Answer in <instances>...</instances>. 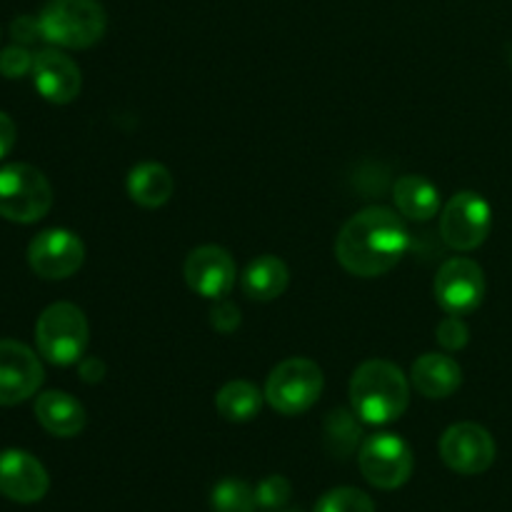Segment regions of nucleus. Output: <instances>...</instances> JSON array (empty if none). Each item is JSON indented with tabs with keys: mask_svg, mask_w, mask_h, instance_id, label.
<instances>
[{
	"mask_svg": "<svg viewBox=\"0 0 512 512\" xmlns=\"http://www.w3.org/2000/svg\"><path fill=\"white\" fill-rule=\"evenodd\" d=\"M410 235L395 210L373 205L355 213L335 240V258L358 278L390 273L408 253Z\"/></svg>",
	"mask_w": 512,
	"mask_h": 512,
	"instance_id": "nucleus-1",
	"label": "nucleus"
},
{
	"mask_svg": "<svg viewBox=\"0 0 512 512\" xmlns=\"http://www.w3.org/2000/svg\"><path fill=\"white\" fill-rule=\"evenodd\" d=\"M350 405L363 423H393L410 405L408 378L388 360H365L350 380Z\"/></svg>",
	"mask_w": 512,
	"mask_h": 512,
	"instance_id": "nucleus-2",
	"label": "nucleus"
},
{
	"mask_svg": "<svg viewBox=\"0 0 512 512\" xmlns=\"http://www.w3.org/2000/svg\"><path fill=\"white\" fill-rule=\"evenodd\" d=\"M38 20L43 40L70 50L90 48L108 28V15L98 0H48Z\"/></svg>",
	"mask_w": 512,
	"mask_h": 512,
	"instance_id": "nucleus-3",
	"label": "nucleus"
},
{
	"mask_svg": "<svg viewBox=\"0 0 512 512\" xmlns=\"http://www.w3.org/2000/svg\"><path fill=\"white\" fill-rule=\"evenodd\" d=\"M88 320L73 303H53L35 323V343L40 355L53 365H73L88 348Z\"/></svg>",
	"mask_w": 512,
	"mask_h": 512,
	"instance_id": "nucleus-4",
	"label": "nucleus"
},
{
	"mask_svg": "<svg viewBox=\"0 0 512 512\" xmlns=\"http://www.w3.org/2000/svg\"><path fill=\"white\" fill-rule=\"evenodd\" d=\"M53 205V188L38 168L10 163L0 168V215L13 223H38Z\"/></svg>",
	"mask_w": 512,
	"mask_h": 512,
	"instance_id": "nucleus-5",
	"label": "nucleus"
},
{
	"mask_svg": "<svg viewBox=\"0 0 512 512\" xmlns=\"http://www.w3.org/2000/svg\"><path fill=\"white\" fill-rule=\"evenodd\" d=\"M323 370L308 358H288L275 365L265 383V400L280 415H303L323 393Z\"/></svg>",
	"mask_w": 512,
	"mask_h": 512,
	"instance_id": "nucleus-6",
	"label": "nucleus"
},
{
	"mask_svg": "<svg viewBox=\"0 0 512 512\" xmlns=\"http://www.w3.org/2000/svg\"><path fill=\"white\" fill-rule=\"evenodd\" d=\"M358 465L363 478L373 488L398 490L413 475V450L393 433L370 435L358 450Z\"/></svg>",
	"mask_w": 512,
	"mask_h": 512,
	"instance_id": "nucleus-7",
	"label": "nucleus"
},
{
	"mask_svg": "<svg viewBox=\"0 0 512 512\" xmlns=\"http://www.w3.org/2000/svg\"><path fill=\"white\" fill-rule=\"evenodd\" d=\"M490 228H493V210L488 200L473 190L453 195L440 215V235L445 245L458 253L480 248L490 235Z\"/></svg>",
	"mask_w": 512,
	"mask_h": 512,
	"instance_id": "nucleus-8",
	"label": "nucleus"
},
{
	"mask_svg": "<svg viewBox=\"0 0 512 512\" xmlns=\"http://www.w3.org/2000/svg\"><path fill=\"white\" fill-rule=\"evenodd\" d=\"M435 300L448 315H468L485 298V275L475 260L450 258L435 275Z\"/></svg>",
	"mask_w": 512,
	"mask_h": 512,
	"instance_id": "nucleus-9",
	"label": "nucleus"
},
{
	"mask_svg": "<svg viewBox=\"0 0 512 512\" xmlns=\"http://www.w3.org/2000/svg\"><path fill=\"white\" fill-rule=\"evenodd\" d=\"M495 440L483 425L458 423L450 425L440 438V458L453 473L480 475L495 463Z\"/></svg>",
	"mask_w": 512,
	"mask_h": 512,
	"instance_id": "nucleus-10",
	"label": "nucleus"
},
{
	"mask_svg": "<svg viewBox=\"0 0 512 512\" xmlns=\"http://www.w3.org/2000/svg\"><path fill=\"white\" fill-rule=\"evenodd\" d=\"M85 245L75 233L63 228L43 230L28 245V263L45 280H65L80 270Z\"/></svg>",
	"mask_w": 512,
	"mask_h": 512,
	"instance_id": "nucleus-11",
	"label": "nucleus"
},
{
	"mask_svg": "<svg viewBox=\"0 0 512 512\" xmlns=\"http://www.w3.org/2000/svg\"><path fill=\"white\" fill-rule=\"evenodd\" d=\"M43 385V363L28 345L0 340V408L33 398Z\"/></svg>",
	"mask_w": 512,
	"mask_h": 512,
	"instance_id": "nucleus-12",
	"label": "nucleus"
},
{
	"mask_svg": "<svg viewBox=\"0 0 512 512\" xmlns=\"http://www.w3.org/2000/svg\"><path fill=\"white\" fill-rule=\"evenodd\" d=\"M183 275L193 293L210 300H223L238 280L233 255L220 245H200V248L190 250L183 265Z\"/></svg>",
	"mask_w": 512,
	"mask_h": 512,
	"instance_id": "nucleus-13",
	"label": "nucleus"
},
{
	"mask_svg": "<svg viewBox=\"0 0 512 512\" xmlns=\"http://www.w3.org/2000/svg\"><path fill=\"white\" fill-rule=\"evenodd\" d=\"M50 478L38 458L25 450L0 453V495L13 503H38L48 495Z\"/></svg>",
	"mask_w": 512,
	"mask_h": 512,
	"instance_id": "nucleus-14",
	"label": "nucleus"
},
{
	"mask_svg": "<svg viewBox=\"0 0 512 512\" xmlns=\"http://www.w3.org/2000/svg\"><path fill=\"white\" fill-rule=\"evenodd\" d=\"M33 83L48 103L65 105L78 98L83 78H80L78 63L70 55L55 48H45L35 53Z\"/></svg>",
	"mask_w": 512,
	"mask_h": 512,
	"instance_id": "nucleus-15",
	"label": "nucleus"
},
{
	"mask_svg": "<svg viewBox=\"0 0 512 512\" xmlns=\"http://www.w3.org/2000/svg\"><path fill=\"white\" fill-rule=\"evenodd\" d=\"M35 418L55 438H75L83 433L88 415L85 408L63 390H48L35 400Z\"/></svg>",
	"mask_w": 512,
	"mask_h": 512,
	"instance_id": "nucleus-16",
	"label": "nucleus"
},
{
	"mask_svg": "<svg viewBox=\"0 0 512 512\" xmlns=\"http://www.w3.org/2000/svg\"><path fill=\"white\" fill-rule=\"evenodd\" d=\"M410 383L425 398H450L463 383V370L450 355L425 353L410 368Z\"/></svg>",
	"mask_w": 512,
	"mask_h": 512,
	"instance_id": "nucleus-17",
	"label": "nucleus"
},
{
	"mask_svg": "<svg viewBox=\"0 0 512 512\" xmlns=\"http://www.w3.org/2000/svg\"><path fill=\"white\" fill-rule=\"evenodd\" d=\"M175 180L160 163H140L128 175V195L140 208H160L173 198Z\"/></svg>",
	"mask_w": 512,
	"mask_h": 512,
	"instance_id": "nucleus-18",
	"label": "nucleus"
},
{
	"mask_svg": "<svg viewBox=\"0 0 512 512\" xmlns=\"http://www.w3.org/2000/svg\"><path fill=\"white\" fill-rule=\"evenodd\" d=\"M393 198L405 218L420 220V223L435 218L440 210V190L423 175H403V178H398L393 188Z\"/></svg>",
	"mask_w": 512,
	"mask_h": 512,
	"instance_id": "nucleus-19",
	"label": "nucleus"
},
{
	"mask_svg": "<svg viewBox=\"0 0 512 512\" xmlns=\"http://www.w3.org/2000/svg\"><path fill=\"white\" fill-rule=\"evenodd\" d=\"M290 283L288 265L275 255H260L245 268L243 290L248 298L268 303V300L280 298Z\"/></svg>",
	"mask_w": 512,
	"mask_h": 512,
	"instance_id": "nucleus-20",
	"label": "nucleus"
},
{
	"mask_svg": "<svg viewBox=\"0 0 512 512\" xmlns=\"http://www.w3.org/2000/svg\"><path fill=\"white\" fill-rule=\"evenodd\" d=\"M215 408L230 423H248L263 408V393L248 380H230L215 395Z\"/></svg>",
	"mask_w": 512,
	"mask_h": 512,
	"instance_id": "nucleus-21",
	"label": "nucleus"
},
{
	"mask_svg": "<svg viewBox=\"0 0 512 512\" xmlns=\"http://www.w3.org/2000/svg\"><path fill=\"white\" fill-rule=\"evenodd\" d=\"M360 430L358 420H355V413H348V410H333L325 420V445H328L330 453L335 458H348L358 450L360 445Z\"/></svg>",
	"mask_w": 512,
	"mask_h": 512,
	"instance_id": "nucleus-22",
	"label": "nucleus"
},
{
	"mask_svg": "<svg viewBox=\"0 0 512 512\" xmlns=\"http://www.w3.org/2000/svg\"><path fill=\"white\" fill-rule=\"evenodd\" d=\"M210 508L213 512H255L258 498L245 480L225 478L210 493Z\"/></svg>",
	"mask_w": 512,
	"mask_h": 512,
	"instance_id": "nucleus-23",
	"label": "nucleus"
},
{
	"mask_svg": "<svg viewBox=\"0 0 512 512\" xmlns=\"http://www.w3.org/2000/svg\"><path fill=\"white\" fill-rule=\"evenodd\" d=\"M315 512H375L373 500L358 488H333L318 500Z\"/></svg>",
	"mask_w": 512,
	"mask_h": 512,
	"instance_id": "nucleus-24",
	"label": "nucleus"
},
{
	"mask_svg": "<svg viewBox=\"0 0 512 512\" xmlns=\"http://www.w3.org/2000/svg\"><path fill=\"white\" fill-rule=\"evenodd\" d=\"M290 495H293V485L283 475H270V478L260 480L258 488H255L258 508L263 510H283L288 505Z\"/></svg>",
	"mask_w": 512,
	"mask_h": 512,
	"instance_id": "nucleus-25",
	"label": "nucleus"
},
{
	"mask_svg": "<svg viewBox=\"0 0 512 512\" xmlns=\"http://www.w3.org/2000/svg\"><path fill=\"white\" fill-rule=\"evenodd\" d=\"M35 55L30 53L25 45H8V48L0 50V75L10 80H18L23 75L33 73Z\"/></svg>",
	"mask_w": 512,
	"mask_h": 512,
	"instance_id": "nucleus-26",
	"label": "nucleus"
},
{
	"mask_svg": "<svg viewBox=\"0 0 512 512\" xmlns=\"http://www.w3.org/2000/svg\"><path fill=\"white\" fill-rule=\"evenodd\" d=\"M435 338L443 345L448 353H455V350H463L470 340V330L465 325L463 315H445L440 320L438 330H435Z\"/></svg>",
	"mask_w": 512,
	"mask_h": 512,
	"instance_id": "nucleus-27",
	"label": "nucleus"
},
{
	"mask_svg": "<svg viewBox=\"0 0 512 512\" xmlns=\"http://www.w3.org/2000/svg\"><path fill=\"white\" fill-rule=\"evenodd\" d=\"M10 35L18 45H33L38 40H43V30H40V20L33 15H18V18L10 23Z\"/></svg>",
	"mask_w": 512,
	"mask_h": 512,
	"instance_id": "nucleus-28",
	"label": "nucleus"
},
{
	"mask_svg": "<svg viewBox=\"0 0 512 512\" xmlns=\"http://www.w3.org/2000/svg\"><path fill=\"white\" fill-rule=\"evenodd\" d=\"M210 325H213L218 333H233L240 325V310L235 308L233 303H228V300H218V305L210 310Z\"/></svg>",
	"mask_w": 512,
	"mask_h": 512,
	"instance_id": "nucleus-29",
	"label": "nucleus"
},
{
	"mask_svg": "<svg viewBox=\"0 0 512 512\" xmlns=\"http://www.w3.org/2000/svg\"><path fill=\"white\" fill-rule=\"evenodd\" d=\"M15 135H18V130H15L13 118L0 110V160H3L10 150H13Z\"/></svg>",
	"mask_w": 512,
	"mask_h": 512,
	"instance_id": "nucleus-30",
	"label": "nucleus"
},
{
	"mask_svg": "<svg viewBox=\"0 0 512 512\" xmlns=\"http://www.w3.org/2000/svg\"><path fill=\"white\" fill-rule=\"evenodd\" d=\"M103 375H105L103 360L85 358L83 363H80V378H83L85 383H98V380H103Z\"/></svg>",
	"mask_w": 512,
	"mask_h": 512,
	"instance_id": "nucleus-31",
	"label": "nucleus"
},
{
	"mask_svg": "<svg viewBox=\"0 0 512 512\" xmlns=\"http://www.w3.org/2000/svg\"><path fill=\"white\" fill-rule=\"evenodd\" d=\"M278 512H295V510H278Z\"/></svg>",
	"mask_w": 512,
	"mask_h": 512,
	"instance_id": "nucleus-32",
	"label": "nucleus"
}]
</instances>
